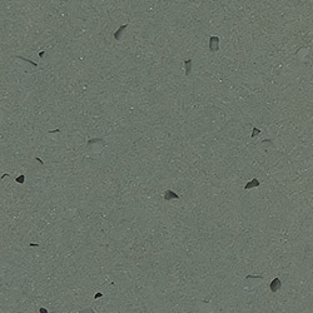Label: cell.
Segmentation results:
<instances>
[{"instance_id": "6da1fadb", "label": "cell", "mask_w": 313, "mask_h": 313, "mask_svg": "<svg viewBox=\"0 0 313 313\" xmlns=\"http://www.w3.org/2000/svg\"><path fill=\"white\" fill-rule=\"evenodd\" d=\"M163 198H164V201H173V199H179L180 197L177 193H174L172 189H165L164 194H163Z\"/></svg>"}, {"instance_id": "7a4b0ae2", "label": "cell", "mask_w": 313, "mask_h": 313, "mask_svg": "<svg viewBox=\"0 0 313 313\" xmlns=\"http://www.w3.org/2000/svg\"><path fill=\"white\" fill-rule=\"evenodd\" d=\"M218 44H219V38L218 37H210V45H209L210 51H217V50H218Z\"/></svg>"}, {"instance_id": "3957f363", "label": "cell", "mask_w": 313, "mask_h": 313, "mask_svg": "<svg viewBox=\"0 0 313 313\" xmlns=\"http://www.w3.org/2000/svg\"><path fill=\"white\" fill-rule=\"evenodd\" d=\"M281 281L278 279V278H274L273 281H272V283H270V291L272 292H277L281 288Z\"/></svg>"}, {"instance_id": "277c9868", "label": "cell", "mask_w": 313, "mask_h": 313, "mask_svg": "<svg viewBox=\"0 0 313 313\" xmlns=\"http://www.w3.org/2000/svg\"><path fill=\"white\" fill-rule=\"evenodd\" d=\"M259 185V180L258 179H252L249 183H247L245 185H244V190H248V189H252V188H256V187H258Z\"/></svg>"}, {"instance_id": "5b68a950", "label": "cell", "mask_w": 313, "mask_h": 313, "mask_svg": "<svg viewBox=\"0 0 313 313\" xmlns=\"http://www.w3.org/2000/svg\"><path fill=\"white\" fill-rule=\"evenodd\" d=\"M127 26H128V24H125V25H122L119 28V30L117 33H114V38H115L117 40H119L120 39V35H122V33L124 32V29H127Z\"/></svg>"}, {"instance_id": "8992f818", "label": "cell", "mask_w": 313, "mask_h": 313, "mask_svg": "<svg viewBox=\"0 0 313 313\" xmlns=\"http://www.w3.org/2000/svg\"><path fill=\"white\" fill-rule=\"evenodd\" d=\"M79 313H95V311H93L92 307H88V308H83V309H80Z\"/></svg>"}, {"instance_id": "52a82bcc", "label": "cell", "mask_w": 313, "mask_h": 313, "mask_svg": "<svg viewBox=\"0 0 313 313\" xmlns=\"http://www.w3.org/2000/svg\"><path fill=\"white\" fill-rule=\"evenodd\" d=\"M15 182H18V183H24L25 182V174H21L20 177H18V178H15Z\"/></svg>"}, {"instance_id": "ba28073f", "label": "cell", "mask_w": 313, "mask_h": 313, "mask_svg": "<svg viewBox=\"0 0 313 313\" xmlns=\"http://www.w3.org/2000/svg\"><path fill=\"white\" fill-rule=\"evenodd\" d=\"M39 311H40V313H49V311H46V309L44 308V307H41V308H40Z\"/></svg>"}]
</instances>
